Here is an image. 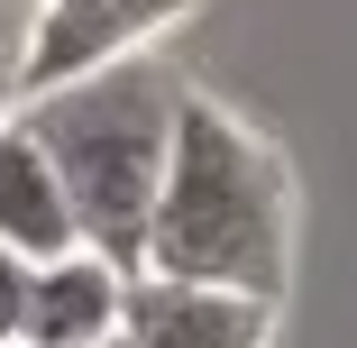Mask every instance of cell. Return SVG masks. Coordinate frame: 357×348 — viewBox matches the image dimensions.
<instances>
[{
    "label": "cell",
    "mask_w": 357,
    "mask_h": 348,
    "mask_svg": "<svg viewBox=\"0 0 357 348\" xmlns=\"http://www.w3.org/2000/svg\"><path fill=\"white\" fill-rule=\"evenodd\" d=\"M128 339L137 348H275V303L220 285L128 275Z\"/></svg>",
    "instance_id": "5"
},
{
    "label": "cell",
    "mask_w": 357,
    "mask_h": 348,
    "mask_svg": "<svg viewBox=\"0 0 357 348\" xmlns=\"http://www.w3.org/2000/svg\"><path fill=\"white\" fill-rule=\"evenodd\" d=\"M19 330H28V257L0 248V348H10Z\"/></svg>",
    "instance_id": "8"
},
{
    "label": "cell",
    "mask_w": 357,
    "mask_h": 348,
    "mask_svg": "<svg viewBox=\"0 0 357 348\" xmlns=\"http://www.w3.org/2000/svg\"><path fill=\"white\" fill-rule=\"evenodd\" d=\"M174 119H183V83H174V64H156V55L101 64V74H83V83H55V92L19 101V128L55 165L83 248L119 257L128 275H137V248H147L156 192H165Z\"/></svg>",
    "instance_id": "2"
},
{
    "label": "cell",
    "mask_w": 357,
    "mask_h": 348,
    "mask_svg": "<svg viewBox=\"0 0 357 348\" xmlns=\"http://www.w3.org/2000/svg\"><path fill=\"white\" fill-rule=\"evenodd\" d=\"M202 0H37V37H28V92L83 83L101 64L147 55L165 28H183Z\"/></svg>",
    "instance_id": "3"
},
{
    "label": "cell",
    "mask_w": 357,
    "mask_h": 348,
    "mask_svg": "<svg viewBox=\"0 0 357 348\" xmlns=\"http://www.w3.org/2000/svg\"><path fill=\"white\" fill-rule=\"evenodd\" d=\"M10 348H28V339H10Z\"/></svg>",
    "instance_id": "10"
},
{
    "label": "cell",
    "mask_w": 357,
    "mask_h": 348,
    "mask_svg": "<svg viewBox=\"0 0 357 348\" xmlns=\"http://www.w3.org/2000/svg\"><path fill=\"white\" fill-rule=\"evenodd\" d=\"M28 37H37V0H0V119L28 101Z\"/></svg>",
    "instance_id": "7"
},
{
    "label": "cell",
    "mask_w": 357,
    "mask_h": 348,
    "mask_svg": "<svg viewBox=\"0 0 357 348\" xmlns=\"http://www.w3.org/2000/svg\"><path fill=\"white\" fill-rule=\"evenodd\" d=\"M0 248L28 257V266H46V257H64V248H83L74 202H64L55 165L37 156V137L19 128V110L0 119Z\"/></svg>",
    "instance_id": "6"
},
{
    "label": "cell",
    "mask_w": 357,
    "mask_h": 348,
    "mask_svg": "<svg viewBox=\"0 0 357 348\" xmlns=\"http://www.w3.org/2000/svg\"><path fill=\"white\" fill-rule=\"evenodd\" d=\"M110 330H128V266L101 248H64L46 266H28V348H101Z\"/></svg>",
    "instance_id": "4"
},
{
    "label": "cell",
    "mask_w": 357,
    "mask_h": 348,
    "mask_svg": "<svg viewBox=\"0 0 357 348\" xmlns=\"http://www.w3.org/2000/svg\"><path fill=\"white\" fill-rule=\"evenodd\" d=\"M101 348H137V339H128V330H110V339H101Z\"/></svg>",
    "instance_id": "9"
},
{
    "label": "cell",
    "mask_w": 357,
    "mask_h": 348,
    "mask_svg": "<svg viewBox=\"0 0 357 348\" xmlns=\"http://www.w3.org/2000/svg\"><path fill=\"white\" fill-rule=\"evenodd\" d=\"M137 275L220 285V294H257V303H284V285H294V165L266 128H248L211 92H183Z\"/></svg>",
    "instance_id": "1"
}]
</instances>
